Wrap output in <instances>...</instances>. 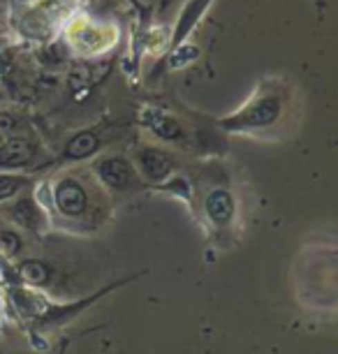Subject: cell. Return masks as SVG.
<instances>
[{"instance_id":"1","label":"cell","mask_w":338,"mask_h":354,"mask_svg":"<svg viewBox=\"0 0 338 354\" xmlns=\"http://www.w3.org/2000/svg\"><path fill=\"white\" fill-rule=\"evenodd\" d=\"M128 280L130 278H125V280H121V283H116L111 287H104V290L93 294V297H86V299H82V301H75V304H51V301H46L42 294L24 290V287L12 290L10 299H12L15 310L26 319V322L32 324V329H39V326H58V324L68 322V319H72V317H77L79 313L88 308L91 304H95L97 299H102L107 292L116 290V287H121L123 283H128Z\"/></svg>"},{"instance_id":"7","label":"cell","mask_w":338,"mask_h":354,"mask_svg":"<svg viewBox=\"0 0 338 354\" xmlns=\"http://www.w3.org/2000/svg\"><path fill=\"white\" fill-rule=\"evenodd\" d=\"M19 276H21L24 283L32 287H46L54 280V271H51L49 264L39 262V259H28V262L19 266Z\"/></svg>"},{"instance_id":"14","label":"cell","mask_w":338,"mask_h":354,"mask_svg":"<svg viewBox=\"0 0 338 354\" xmlns=\"http://www.w3.org/2000/svg\"><path fill=\"white\" fill-rule=\"evenodd\" d=\"M19 188H21V181H19V178L0 176V202H3V199H10Z\"/></svg>"},{"instance_id":"11","label":"cell","mask_w":338,"mask_h":354,"mask_svg":"<svg viewBox=\"0 0 338 354\" xmlns=\"http://www.w3.org/2000/svg\"><path fill=\"white\" fill-rule=\"evenodd\" d=\"M12 218L15 223H19L26 230H35V227L42 223V213H39L37 204L32 199H21L15 209H12Z\"/></svg>"},{"instance_id":"9","label":"cell","mask_w":338,"mask_h":354,"mask_svg":"<svg viewBox=\"0 0 338 354\" xmlns=\"http://www.w3.org/2000/svg\"><path fill=\"white\" fill-rule=\"evenodd\" d=\"M207 5H211V0H192V3L185 8V12L181 15V21H178V28L174 32V42L171 44H178V42H183V37L188 35L192 26L197 24V19L202 17V12L207 10Z\"/></svg>"},{"instance_id":"13","label":"cell","mask_w":338,"mask_h":354,"mask_svg":"<svg viewBox=\"0 0 338 354\" xmlns=\"http://www.w3.org/2000/svg\"><path fill=\"white\" fill-rule=\"evenodd\" d=\"M0 248H3L5 257H12V255H17L19 248H21V241H19V236L15 232H3L0 234Z\"/></svg>"},{"instance_id":"10","label":"cell","mask_w":338,"mask_h":354,"mask_svg":"<svg viewBox=\"0 0 338 354\" xmlns=\"http://www.w3.org/2000/svg\"><path fill=\"white\" fill-rule=\"evenodd\" d=\"M139 162H142L144 171L149 174L153 181H160V178H165L169 174V160L162 156V153L158 151H142V156H139Z\"/></svg>"},{"instance_id":"2","label":"cell","mask_w":338,"mask_h":354,"mask_svg":"<svg viewBox=\"0 0 338 354\" xmlns=\"http://www.w3.org/2000/svg\"><path fill=\"white\" fill-rule=\"evenodd\" d=\"M54 204L65 218H82L88 211V195L84 185L75 178H65L56 185L54 190Z\"/></svg>"},{"instance_id":"4","label":"cell","mask_w":338,"mask_h":354,"mask_svg":"<svg viewBox=\"0 0 338 354\" xmlns=\"http://www.w3.org/2000/svg\"><path fill=\"white\" fill-rule=\"evenodd\" d=\"M278 113H281V100H278V97H264V100H260V102H255L250 109H246L243 116L229 121V125L236 123L238 128H243V125H248V128H264V125L276 121Z\"/></svg>"},{"instance_id":"3","label":"cell","mask_w":338,"mask_h":354,"mask_svg":"<svg viewBox=\"0 0 338 354\" xmlns=\"http://www.w3.org/2000/svg\"><path fill=\"white\" fill-rule=\"evenodd\" d=\"M97 174H100L102 183L109 185L111 190H128L135 183V171L125 162L123 158H107L97 165Z\"/></svg>"},{"instance_id":"8","label":"cell","mask_w":338,"mask_h":354,"mask_svg":"<svg viewBox=\"0 0 338 354\" xmlns=\"http://www.w3.org/2000/svg\"><path fill=\"white\" fill-rule=\"evenodd\" d=\"M70 35H72V42L77 44V49H82V51L93 53V51L104 49V46L100 44V39H95V35H100V30L88 21L75 24V28H72Z\"/></svg>"},{"instance_id":"15","label":"cell","mask_w":338,"mask_h":354,"mask_svg":"<svg viewBox=\"0 0 338 354\" xmlns=\"http://www.w3.org/2000/svg\"><path fill=\"white\" fill-rule=\"evenodd\" d=\"M68 345H70V338H63V343H61V352H58V354H65V352H68Z\"/></svg>"},{"instance_id":"12","label":"cell","mask_w":338,"mask_h":354,"mask_svg":"<svg viewBox=\"0 0 338 354\" xmlns=\"http://www.w3.org/2000/svg\"><path fill=\"white\" fill-rule=\"evenodd\" d=\"M95 149H97V139L93 137L91 132H84V135L75 137L68 144V156L70 158H86V156H91Z\"/></svg>"},{"instance_id":"6","label":"cell","mask_w":338,"mask_h":354,"mask_svg":"<svg viewBox=\"0 0 338 354\" xmlns=\"http://www.w3.org/2000/svg\"><path fill=\"white\" fill-rule=\"evenodd\" d=\"M30 158H32V149L24 139H12L5 146H0V167H5V169L24 167Z\"/></svg>"},{"instance_id":"5","label":"cell","mask_w":338,"mask_h":354,"mask_svg":"<svg viewBox=\"0 0 338 354\" xmlns=\"http://www.w3.org/2000/svg\"><path fill=\"white\" fill-rule=\"evenodd\" d=\"M204 209H207V216L211 223L218 227H225L234 218V197H232L227 190L216 188L209 192L207 202H204Z\"/></svg>"}]
</instances>
